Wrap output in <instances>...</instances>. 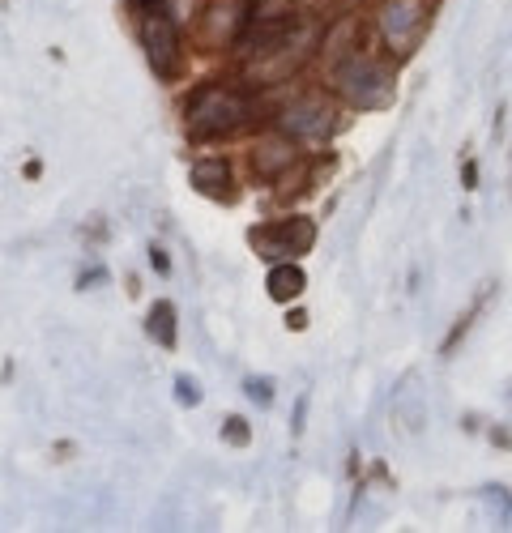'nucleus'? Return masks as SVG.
Returning <instances> with one entry per match:
<instances>
[{
    "label": "nucleus",
    "instance_id": "obj_1",
    "mask_svg": "<svg viewBox=\"0 0 512 533\" xmlns=\"http://www.w3.org/2000/svg\"><path fill=\"white\" fill-rule=\"evenodd\" d=\"M244 120H248V99L227 86H205L192 94V103H188V124H192V133H201V137L231 133V128H239Z\"/></svg>",
    "mask_w": 512,
    "mask_h": 533
},
{
    "label": "nucleus",
    "instance_id": "obj_2",
    "mask_svg": "<svg viewBox=\"0 0 512 533\" xmlns=\"http://www.w3.org/2000/svg\"><path fill=\"white\" fill-rule=\"evenodd\" d=\"M338 90H342V99H350L355 107H380V103H389V94H393V77L376 60L346 56L338 64Z\"/></svg>",
    "mask_w": 512,
    "mask_h": 533
},
{
    "label": "nucleus",
    "instance_id": "obj_3",
    "mask_svg": "<svg viewBox=\"0 0 512 533\" xmlns=\"http://www.w3.org/2000/svg\"><path fill=\"white\" fill-rule=\"evenodd\" d=\"M141 47H146V60L158 77L175 73V64H180V39H175V26L163 9H146V18H141Z\"/></svg>",
    "mask_w": 512,
    "mask_h": 533
},
{
    "label": "nucleus",
    "instance_id": "obj_4",
    "mask_svg": "<svg viewBox=\"0 0 512 533\" xmlns=\"http://www.w3.org/2000/svg\"><path fill=\"white\" fill-rule=\"evenodd\" d=\"M252 239H256V248H265V256H299L312 248L316 226L308 218H282L278 226H261Z\"/></svg>",
    "mask_w": 512,
    "mask_h": 533
},
{
    "label": "nucleus",
    "instance_id": "obj_5",
    "mask_svg": "<svg viewBox=\"0 0 512 533\" xmlns=\"http://www.w3.org/2000/svg\"><path fill=\"white\" fill-rule=\"evenodd\" d=\"M282 133L286 137H299V141H325L333 133V124H338V116H333V107L325 103H295L282 111Z\"/></svg>",
    "mask_w": 512,
    "mask_h": 533
},
{
    "label": "nucleus",
    "instance_id": "obj_6",
    "mask_svg": "<svg viewBox=\"0 0 512 533\" xmlns=\"http://www.w3.org/2000/svg\"><path fill=\"white\" fill-rule=\"evenodd\" d=\"M423 26V5L419 0H389L380 9V35L393 43V52H406V43L414 39V30Z\"/></svg>",
    "mask_w": 512,
    "mask_h": 533
},
{
    "label": "nucleus",
    "instance_id": "obj_7",
    "mask_svg": "<svg viewBox=\"0 0 512 533\" xmlns=\"http://www.w3.org/2000/svg\"><path fill=\"white\" fill-rule=\"evenodd\" d=\"M201 43L210 47H227L239 39V30H244V9H239V0H218V5L201 18Z\"/></svg>",
    "mask_w": 512,
    "mask_h": 533
},
{
    "label": "nucleus",
    "instance_id": "obj_8",
    "mask_svg": "<svg viewBox=\"0 0 512 533\" xmlns=\"http://www.w3.org/2000/svg\"><path fill=\"white\" fill-rule=\"evenodd\" d=\"M291 163H295V150H291V141H282V137L278 141L274 137L261 141V145H256V154H252V167L261 175H282Z\"/></svg>",
    "mask_w": 512,
    "mask_h": 533
},
{
    "label": "nucleus",
    "instance_id": "obj_9",
    "mask_svg": "<svg viewBox=\"0 0 512 533\" xmlns=\"http://www.w3.org/2000/svg\"><path fill=\"white\" fill-rule=\"evenodd\" d=\"M192 184L210 197H227V184H231V167L222 158H205V163L192 167Z\"/></svg>",
    "mask_w": 512,
    "mask_h": 533
},
{
    "label": "nucleus",
    "instance_id": "obj_10",
    "mask_svg": "<svg viewBox=\"0 0 512 533\" xmlns=\"http://www.w3.org/2000/svg\"><path fill=\"white\" fill-rule=\"evenodd\" d=\"M265 286H269V295H274L278 303H291L299 290L308 286V278H303L299 265H274V269H269V282Z\"/></svg>",
    "mask_w": 512,
    "mask_h": 533
},
{
    "label": "nucleus",
    "instance_id": "obj_11",
    "mask_svg": "<svg viewBox=\"0 0 512 533\" xmlns=\"http://www.w3.org/2000/svg\"><path fill=\"white\" fill-rule=\"evenodd\" d=\"M146 329H150V337L158 346H175V308L171 303H154Z\"/></svg>",
    "mask_w": 512,
    "mask_h": 533
},
{
    "label": "nucleus",
    "instance_id": "obj_12",
    "mask_svg": "<svg viewBox=\"0 0 512 533\" xmlns=\"http://www.w3.org/2000/svg\"><path fill=\"white\" fill-rule=\"evenodd\" d=\"M222 435H227V444H248V427H244V418H227V427H222Z\"/></svg>",
    "mask_w": 512,
    "mask_h": 533
},
{
    "label": "nucleus",
    "instance_id": "obj_13",
    "mask_svg": "<svg viewBox=\"0 0 512 533\" xmlns=\"http://www.w3.org/2000/svg\"><path fill=\"white\" fill-rule=\"evenodd\" d=\"M175 393H180V401H184V406H197V384H192L188 376H180V380H175Z\"/></svg>",
    "mask_w": 512,
    "mask_h": 533
},
{
    "label": "nucleus",
    "instance_id": "obj_14",
    "mask_svg": "<svg viewBox=\"0 0 512 533\" xmlns=\"http://www.w3.org/2000/svg\"><path fill=\"white\" fill-rule=\"evenodd\" d=\"M248 397H252V401H269V397H274V384L256 376V380H248Z\"/></svg>",
    "mask_w": 512,
    "mask_h": 533
},
{
    "label": "nucleus",
    "instance_id": "obj_15",
    "mask_svg": "<svg viewBox=\"0 0 512 533\" xmlns=\"http://www.w3.org/2000/svg\"><path fill=\"white\" fill-rule=\"evenodd\" d=\"M137 5H141V9H158V5H163V0H137Z\"/></svg>",
    "mask_w": 512,
    "mask_h": 533
}]
</instances>
